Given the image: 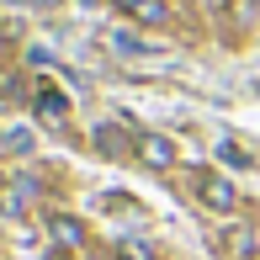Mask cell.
Masks as SVG:
<instances>
[{"label": "cell", "mask_w": 260, "mask_h": 260, "mask_svg": "<svg viewBox=\"0 0 260 260\" xmlns=\"http://www.w3.org/2000/svg\"><path fill=\"white\" fill-rule=\"evenodd\" d=\"M197 197H202V207H212V212H234V207H239L234 181L218 175V170H202V175H197Z\"/></svg>", "instance_id": "1"}, {"label": "cell", "mask_w": 260, "mask_h": 260, "mask_svg": "<svg viewBox=\"0 0 260 260\" xmlns=\"http://www.w3.org/2000/svg\"><path fill=\"white\" fill-rule=\"evenodd\" d=\"M32 207H38V181L32 175H16V181L0 186V212L6 218H27Z\"/></svg>", "instance_id": "2"}, {"label": "cell", "mask_w": 260, "mask_h": 260, "mask_svg": "<svg viewBox=\"0 0 260 260\" xmlns=\"http://www.w3.org/2000/svg\"><path fill=\"white\" fill-rule=\"evenodd\" d=\"M133 154H138V165H149V170H165V165H175V144L165 133H138Z\"/></svg>", "instance_id": "3"}, {"label": "cell", "mask_w": 260, "mask_h": 260, "mask_svg": "<svg viewBox=\"0 0 260 260\" xmlns=\"http://www.w3.org/2000/svg\"><path fill=\"white\" fill-rule=\"evenodd\" d=\"M48 234H53L58 250H69V255H80V244H85V229H80V218H69V212H53Z\"/></svg>", "instance_id": "4"}, {"label": "cell", "mask_w": 260, "mask_h": 260, "mask_svg": "<svg viewBox=\"0 0 260 260\" xmlns=\"http://www.w3.org/2000/svg\"><path fill=\"white\" fill-rule=\"evenodd\" d=\"M133 144H138V138H127V133H122V127H117V122H106V127H96V149H101L106 159H122L127 149H133Z\"/></svg>", "instance_id": "5"}, {"label": "cell", "mask_w": 260, "mask_h": 260, "mask_svg": "<svg viewBox=\"0 0 260 260\" xmlns=\"http://www.w3.org/2000/svg\"><path fill=\"white\" fill-rule=\"evenodd\" d=\"M38 112H43V117H64V112H69V101L58 96L53 85H43V90H38Z\"/></svg>", "instance_id": "6"}, {"label": "cell", "mask_w": 260, "mask_h": 260, "mask_svg": "<svg viewBox=\"0 0 260 260\" xmlns=\"http://www.w3.org/2000/svg\"><path fill=\"white\" fill-rule=\"evenodd\" d=\"M32 149V133L27 127H11V133H0V154H27Z\"/></svg>", "instance_id": "7"}, {"label": "cell", "mask_w": 260, "mask_h": 260, "mask_svg": "<svg viewBox=\"0 0 260 260\" xmlns=\"http://www.w3.org/2000/svg\"><path fill=\"white\" fill-rule=\"evenodd\" d=\"M133 16H138V21H144V27H159V21H165V16H170V6H165V0H144V6H138V11H133Z\"/></svg>", "instance_id": "8"}, {"label": "cell", "mask_w": 260, "mask_h": 260, "mask_svg": "<svg viewBox=\"0 0 260 260\" xmlns=\"http://www.w3.org/2000/svg\"><path fill=\"white\" fill-rule=\"evenodd\" d=\"M218 154H223V159H234V165H250V154H244V149H239V144H223V149H218Z\"/></svg>", "instance_id": "9"}, {"label": "cell", "mask_w": 260, "mask_h": 260, "mask_svg": "<svg viewBox=\"0 0 260 260\" xmlns=\"http://www.w3.org/2000/svg\"><path fill=\"white\" fill-rule=\"evenodd\" d=\"M112 6H117V11H138L144 0H112Z\"/></svg>", "instance_id": "10"}, {"label": "cell", "mask_w": 260, "mask_h": 260, "mask_svg": "<svg viewBox=\"0 0 260 260\" xmlns=\"http://www.w3.org/2000/svg\"><path fill=\"white\" fill-rule=\"evenodd\" d=\"M48 260H75V255H69V250H48Z\"/></svg>", "instance_id": "11"}, {"label": "cell", "mask_w": 260, "mask_h": 260, "mask_svg": "<svg viewBox=\"0 0 260 260\" xmlns=\"http://www.w3.org/2000/svg\"><path fill=\"white\" fill-rule=\"evenodd\" d=\"M32 6H58V0H32Z\"/></svg>", "instance_id": "12"}, {"label": "cell", "mask_w": 260, "mask_h": 260, "mask_svg": "<svg viewBox=\"0 0 260 260\" xmlns=\"http://www.w3.org/2000/svg\"><path fill=\"white\" fill-rule=\"evenodd\" d=\"M0 58H6V38H0Z\"/></svg>", "instance_id": "13"}]
</instances>
